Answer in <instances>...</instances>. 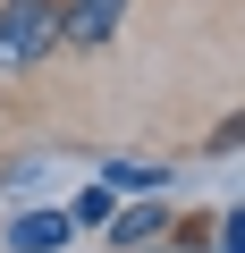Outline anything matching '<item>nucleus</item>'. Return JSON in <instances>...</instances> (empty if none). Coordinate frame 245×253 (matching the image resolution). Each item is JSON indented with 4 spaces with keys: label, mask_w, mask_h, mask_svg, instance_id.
<instances>
[{
    "label": "nucleus",
    "mask_w": 245,
    "mask_h": 253,
    "mask_svg": "<svg viewBox=\"0 0 245 253\" xmlns=\"http://www.w3.org/2000/svg\"><path fill=\"white\" fill-rule=\"evenodd\" d=\"M59 42V9L51 0H9L0 9V68H34Z\"/></svg>",
    "instance_id": "f257e3e1"
},
{
    "label": "nucleus",
    "mask_w": 245,
    "mask_h": 253,
    "mask_svg": "<svg viewBox=\"0 0 245 253\" xmlns=\"http://www.w3.org/2000/svg\"><path fill=\"white\" fill-rule=\"evenodd\" d=\"M118 17H127V0H68L59 9V42L68 51H101L118 34Z\"/></svg>",
    "instance_id": "f03ea898"
},
{
    "label": "nucleus",
    "mask_w": 245,
    "mask_h": 253,
    "mask_svg": "<svg viewBox=\"0 0 245 253\" xmlns=\"http://www.w3.org/2000/svg\"><path fill=\"white\" fill-rule=\"evenodd\" d=\"M68 228H76L68 211H34V219L9 228V245H17V253H51V245H68Z\"/></svg>",
    "instance_id": "7ed1b4c3"
},
{
    "label": "nucleus",
    "mask_w": 245,
    "mask_h": 253,
    "mask_svg": "<svg viewBox=\"0 0 245 253\" xmlns=\"http://www.w3.org/2000/svg\"><path fill=\"white\" fill-rule=\"evenodd\" d=\"M161 228H169V211H161V203H144V211H127V219L110 228V245H152Z\"/></svg>",
    "instance_id": "20e7f679"
},
{
    "label": "nucleus",
    "mask_w": 245,
    "mask_h": 253,
    "mask_svg": "<svg viewBox=\"0 0 245 253\" xmlns=\"http://www.w3.org/2000/svg\"><path fill=\"white\" fill-rule=\"evenodd\" d=\"M110 186H127V194H152V186H161V169H144V161H127V169H110Z\"/></svg>",
    "instance_id": "39448f33"
}]
</instances>
